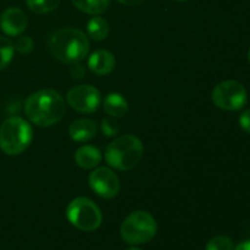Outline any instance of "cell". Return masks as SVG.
I'll list each match as a JSON object with an SVG mask.
<instances>
[{
	"label": "cell",
	"instance_id": "cell-8",
	"mask_svg": "<svg viewBox=\"0 0 250 250\" xmlns=\"http://www.w3.org/2000/svg\"><path fill=\"white\" fill-rule=\"evenodd\" d=\"M67 104L81 114H92L99 107L102 95L90 84H80L71 88L66 95Z\"/></svg>",
	"mask_w": 250,
	"mask_h": 250
},
{
	"label": "cell",
	"instance_id": "cell-23",
	"mask_svg": "<svg viewBox=\"0 0 250 250\" xmlns=\"http://www.w3.org/2000/svg\"><path fill=\"white\" fill-rule=\"evenodd\" d=\"M120 4L127 5V6H134V5H139L142 2H144L146 0H117Z\"/></svg>",
	"mask_w": 250,
	"mask_h": 250
},
{
	"label": "cell",
	"instance_id": "cell-16",
	"mask_svg": "<svg viewBox=\"0 0 250 250\" xmlns=\"http://www.w3.org/2000/svg\"><path fill=\"white\" fill-rule=\"evenodd\" d=\"M87 32L88 36L94 41H104L109 34V23L103 17L95 16L88 22Z\"/></svg>",
	"mask_w": 250,
	"mask_h": 250
},
{
	"label": "cell",
	"instance_id": "cell-25",
	"mask_svg": "<svg viewBox=\"0 0 250 250\" xmlns=\"http://www.w3.org/2000/svg\"><path fill=\"white\" fill-rule=\"evenodd\" d=\"M126 250H142V249L136 248V247H131V248H128V249H126Z\"/></svg>",
	"mask_w": 250,
	"mask_h": 250
},
{
	"label": "cell",
	"instance_id": "cell-12",
	"mask_svg": "<svg viewBox=\"0 0 250 250\" xmlns=\"http://www.w3.org/2000/svg\"><path fill=\"white\" fill-rule=\"evenodd\" d=\"M97 122L90 119H78L75 120L68 127V134L72 141L78 143H84L94 138L97 134Z\"/></svg>",
	"mask_w": 250,
	"mask_h": 250
},
{
	"label": "cell",
	"instance_id": "cell-15",
	"mask_svg": "<svg viewBox=\"0 0 250 250\" xmlns=\"http://www.w3.org/2000/svg\"><path fill=\"white\" fill-rule=\"evenodd\" d=\"M72 4L81 11L95 16L106 11L110 0H72Z\"/></svg>",
	"mask_w": 250,
	"mask_h": 250
},
{
	"label": "cell",
	"instance_id": "cell-22",
	"mask_svg": "<svg viewBox=\"0 0 250 250\" xmlns=\"http://www.w3.org/2000/svg\"><path fill=\"white\" fill-rule=\"evenodd\" d=\"M239 126L244 132L250 134V109L246 110L239 116Z\"/></svg>",
	"mask_w": 250,
	"mask_h": 250
},
{
	"label": "cell",
	"instance_id": "cell-3",
	"mask_svg": "<svg viewBox=\"0 0 250 250\" xmlns=\"http://www.w3.org/2000/svg\"><path fill=\"white\" fill-rule=\"evenodd\" d=\"M144 154L143 143L132 134L119 137L105 149V160L111 167L128 171L141 163Z\"/></svg>",
	"mask_w": 250,
	"mask_h": 250
},
{
	"label": "cell",
	"instance_id": "cell-1",
	"mask_svg": "<svg viewBox=\"0 0 250 250\" xmlns=\"http://www.w3.org/2000/svg\"><path fill=\"white\" fill-rule=\"evenodd\" d=\"M23 109L32 124L38 127H50L63 117L66 103L56 90L42 89L27 98Z\"/></svg>",
	"mask_w": 250,
	"mask_h": 250
},
{
	"label": "cell",
	"instance_id": "cell-4",
	"mask_svg": "<svg viewBox=\"0 0 250 250\" xmlns=\"http://www.w3.org/2000/svg\"><path fill=\"white\" fill-rule=\"evenodd\" d=\"M33 139V128L19 116L9 117L0 126V149L10 156L23 153Z\"/></svg>",
	"mask_w": 250,
	"mask_h": 250
},
{
	"label": "cell",
	"instance_id": "cell-17",
	"mask_svg": "<svg viewBox=\"0 0 250 250\" xmlns=\"http://www.w3.org/2000/svg\"><path fill=\"white\" fill-rule=\"evenodd\" d=\"M15 54V46L6 37H0V71L11 62Z\"/></svg>",
	"mask_w": 250,
	"mask_h": 250
},
{
	"label": "cell",
	"instance_id": "cell-10",
	"mask_svg": "<svg viewBox=\"0 0 250 250\" xmlns=\"http://www.w3.org/2000/svg\"><path fill=\"white\" fill-rule=\"evenodd\" d=\"M28 19L19 7H9L0 16V28L10 37L21 36L27 28Z\"/></svg>",
	"mask_w": 250,
	"mask_h": 250
},
{
	"label": "cell",
	"instance_id": "cell-24",
	"mask_svg": "<svg viewBox=\"0 0 250 250\" xmlns=\"http://www.w3.org/2000/svg\"><path fill=\"white\" fill-rule=\"evenodd\" d=\"M233 250H250V239L241 242L237 247H234Z\"/></svg>",
	"mask_w": 250,
	"mask_h": 250
},
{
	"label": "cell",
	"instance_id": "cell-2",
	"mask_svg": "<svg viewBox=\"0 0 250 250\" xmlns=\"http://www.w3.org/2000/svg\"><path fill=\"white\" fill-rule=\"evenodd\" d=\"M48 46L59 61L75 65L84 60L89 53V39L80 29L62 28L49 37Z\"/></svg>",
	"mask_w": 250,
	"mask_h": 250
},
{
	"label": "cell",
	"instance_id": "cell-9",
	"mask_svg": "<svg viewBox=\"0 0 250 250\" xmlns=\"http://www.w3.org/2000/svg\"><path fill=\"white\" fill-rule=\"evenodd\" d=\"M89 186L99 197L112 199L120 192V180L112 170L107 167H98L89 175Z\"/></svg>",
	"mask_w": 250,
	"mask_h": 250
},
{
	"label": "cell",
	"instance_id": "cell-27",
	"mask_svg": "<svg viewBox=\"0 0 250 250\" xmlns=\"http://www.w3.org/2000/svg\"><path fill=\"white\" fill-rule=\"evenodd\" d=\"M176 1H186V0H176Z\"/></svg>",
	"mask_w": 250,
	"mask_h": 250
},
{
	"label": "cell",
	"instance_id": "cell-14",
	"mask_svg": "<svg viewBox=\"0 0 250 250\" xmlns=\"http://www.w3.org/2000/svg\"><path fill=\"white\" fill-rule=\"evenodd\" d=\"M105 112L112 117H122L128 111V104L125 97L120 93H110L105 97L103 103Z\"/></svg>",
	"mask_w": 250,
	"mask_h": 250
},
{
	"label": "cell",
	"instance_id": "cell-11",
	"mask_svg": "<svg viewBox=\"0 0 250 250\" xmlns=\"http://www.w3.org/2000/svg\"><path fill=\"white\" fill-rule=\"evenodd\" d=\"M116 66V60L112 53L100 49L94 51L88 59V67L93 73L98 76L109 75L114 71Z\"/></svg>",
	"mask_w": 250,
	"mask_h": 250
},
{
	"label": "cell",
	"instance_id": "cell-18",
	"mask_svg": "<svg viewBox=\"0 0 250 250\" xmlns=\"http://www.w3.org/2000/svg\"><path fill=\"white\" fill-rule=\"evenodd\" d=\"M26 4L33 12L48 14L59 6L60 0H26Z\"/></svg>",
	"mask_w": 250,
	"mask_h": 250
},
{
	"label": "cell",
	"instance_id": "cell-5",
	"mask_svg": "<svg viewBox=\"0 0 250 250\" xmlns=\"http://www.w3.org/2000/svg\"><path fill=\"white\" fill-rule=\"evenodd\" d=\"M158 232L155 219L149 212L138 210L129 214L121 225V238L132 246L150 242Z\"/></svg>",
	"mask_w": 250,
	"mask_h": 250
},
{
	"label": "cell",
	"instance_id": "cell-21",
	"mask_svg": "<svg viewBox=\"0 0 250 250\" xmlns=\"http://www.w3.org/2000/svg\"><path fill=\"white\" fill-rule=\"evenodd\" d=\"M120 131L119 124L110 119H104L102 121V132L105 137H115Z\"/></svg>",
	"mask_w": 250,
	"mask_h": 250
},
{
	"label": "cell",
	"instance_id": "cell-20",
	"mask_svg": "<svg viewBox=\"0 0 250 250\" xmlns=\"http://www.w3.org/2000/svg\"><path fill=\"white\" fill-rule=\"evenodd\" d=\"M14 46L20 54H23V55H26V54H29L32 50H33V46H34L33 39H32L31 37L21 36L17 38L16 42H15Z\"/></svg>",
	"mask_w": 250,
	"mask_h": 250
},
{
	"label": "cell",
	"instance_id": "cell-13",
	"mask_svg": "<svg viewBox=\"0 0 250 250\" xmlns=\"http://www.w3.org/2000/svg\"><path fill=\"white\" fill-rule=\"evenodd\" d=\"M102 151L93 146H82L76 150L75 161L80 167L89 170L98 166L102 161Z\"/></svg>",
	"mask_w": 250,
	"mask_h": 250
},
{
	"label": "cell",
	"instance_id": "cell-26",
	"mask_svg": "<svg viewBox=\"0 0 250 250\" xmlns=\"http://www.w3.org/2000/svg\"><path fill=\"white\" fill-rule=\"evenodd\" d=\"M248 60H249V63H250V48H249V50H248Z\"/></svg>",
	"mask_w": 250,
	"mask_h": 250
},
{
	"label": "cell",
	"instance_id": "cell-7",
	"mask_svg": "<svg viewBox=\"0 0 250 250\" xmlns=\"http://www.w3.org/2000/svg\"><path fill=\"white\" fill-rule=\"evenodd\" d=\"M211 99L219 109L237 111L247 104L248 93L244 85L238 81H224L212 89Z\"/></svg>",
	"mask_w": 250,
	"mask_h": 250
},
{
	"label": "cell",
	"instance_id": "cell-19",
	"mask_svg": "<svg viewBox=\"0 0 250 250\" xmlns=\"http://www.w3.org/2000/svg\"><path fill=\"white\" fill-rule=\"evenodd\" d=\"M234 244L231 237L216 236L208 242L205 250H233Z\"/></svg>",
	"mask_w": 250,
	"mask_h": 250
},
{
	"label": "cell",
	"instance_id": "cell-6",
	"mask_svg": "<svg viewBox=\"0 0 250 250\" xmlns=\"http://www.w3.org/2000/svg\"><path fill=\"white\" fill-rule=\"evenodd\" d=\"M66 217L73 227L83 232L95 231L103 222V215L98 205L84 197L76 198L67 205Z\"/></svg>",
	"mask_w": 250,
	"mask_h": 250
}]
</instances>
